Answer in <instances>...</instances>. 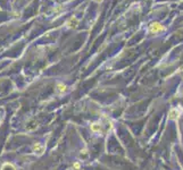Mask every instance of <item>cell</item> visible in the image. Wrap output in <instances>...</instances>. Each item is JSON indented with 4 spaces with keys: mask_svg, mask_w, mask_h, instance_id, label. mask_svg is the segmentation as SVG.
Returning <instances> with one entry per match:
<instances>
[{
    "mask_svg": "<svg viewBox=\"0 0 183 170\" xmlns=\"http://www.w3.org/2000/svg\"><path fill=\"white\" fill-rule=\"evenodd\" d=\"M0 170H16V168H15V165H13V163L6 162V163L2 165V167H1V169Z\"/></svg>",
    "mask_w": 183,
    "mask_h": 170,
    "instance_id": "obj_6",
    "label": "cell"
},
{
    "mask_svg": "<svg viewBox=\"0 0 183 170\" xmlns=\"http://www.w3.org/2000/svg\"><path fill=\"white\" fill-rule=\"evenodd\" d=\"M90 127H91V131L93 133H98L101 131V125H100V123H98V121H97V123H92Z\"/></svg>",
    "mask_w": 183,
    "mask_h": 170,
    "instance_id": "obj_5",
    "label": "cell"
},
{
    "mask_svg": "<svg viewBox=\"0 0 183 170\" xmlns=\"http://www.w3.org/2000/svg\"><path fill=\"white\" fill-rule=\"evenodd\" d=\"M94 1H98V2H100V1H101V0H94Z\"/></svg>",
    "mask_w": 183,
    "mask_h": 170,
    "instance_id": "obj_8",
    "label": "cell"
},
{
    "mask_svg": "<svg viewBox=\"0 0 183 170\" xmlns=\"http://www.w3.org/2000/svg\"><path fill=\"white\" fill-rule=\"evenodd\" d=\"M180 116H181V109L180 108H173L169 110L168 112L169 120H178Z\"/></svg>",
    "mask_w": 183,
    "mask_h": 170,
    "instance_id": "obj_2",
    "label": "cell"
},
{
    "mask_svg": "<svg viewBox=\"0 0 183 170\" xmlns=\"http://www.w3.org/2000/svg\"><path fill=\"white\" fill-rule=\"evenodd\" d=\"M32 151L34 154H37L38 156H40L44 153V151H46V146H44V144H42V143H35V144L32 146Z\"/></svg>",
    "mask_w": 183,
    "mask_h": 170,
    "instance_id": "obj_1",
    "label": "cell"
},
{
    "mask_svg": "<svg viewBox=\"0 0 183 170\" xmlns=\"http://www.w3.org/2000/svg\"><path fill=\"white\" fill-rule=\"evenodd\" d=\"M80 168H81L80 162H77V161H76V162H74V163H73V169H74V170H80Z\"/></svg>",
    "mask_w": 183,
    "mask_h": 170,
    "instance_id": "obj_7",
    "label": "cell"
},
{
    "mask_svg": "<svg viewBox=\"0 0 183 170\" xmlns=\"http://www.w3.org/2000/svg\"><path fill=\"white\" fill-rule=\"evenodd\" d=\"M66 91H67V87H66V85H64L63 83H58L56 85V92L58 94H64Z\"/></svg>",
    "mask_w": 183,
    "mask_h": 170,
    "instance_id": "obj_4",
    "label": "cell"
},
{
    "mask_svg": "<svg viewBox=\"0 0 183 170\" xmlns=\"http://www.w3.org/2000/svg\"><path fill=\"white\" fill-rule=\"evenodd\" d=\"M164 30H165V27L163 25H160L159 23H152L150 26H149V32H150V33H154V34L159 33V32L164 31Z\"/></svg>",
    "mask_w": 183,
    "mask_h": 170,
    "instance_id": "obj_3",
    "label": "cell"
}]
</instances>
